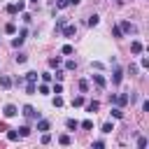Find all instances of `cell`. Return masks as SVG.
Returning a JSON list of instances; mask_svg holds the SVG:
<instances>
[{"mask_svg":"<svg viewBox=\"0 0 149 149\" xmlns=\"http://www.w3.org/2000/svg\"><path fill=\"white\" fill-rule=\"evenodd\" d=\"M98 21H100V16H98V14H91V16H88V21H86V23H88V26H91V28H93V26H98Z\"/></svg>","mask_w":149,"mask_h":149,"instance_id":"15","label":"cell"},{"mask_svg":"<svg viewBox=\"0 0 149 149\" xmlns=\"http://www.w3.org/2000/svg\"><path fill=\"white\" fill-rule=\"evenodd\" d=\"M2 114H5L7 119H12V116L19 114V109H16V105H5V107H2Z\"/></svg>","mask_w":149,"mask_h":149,"instance_id":"2","label":"cell"},{"mask_svg":"<svg viewBox=\"0 0 149 149\" xmlns=\"http://www.w3.org/2000/svg\"><path fill=\"white\" fill-rule=\"evenodd\" d=\"M23 21H26V23H30V21H33V16H30L28 12H23Z\"/></svg>","mask_w":149,"mask_h":149,"instance_id":"38","label":"cell"},{"mask_svg":"<svg viewBox=\"0 0 149 149\" xmlns=\"http://www.w3.org/2000/svg\"><path fill=\"white\" fill-rule=\"evenodd\" d=\"M16 12H19V9H16V5H7V14H12V16H14Z\"/></svg>","mask_w":149,"mask_h":149,"instance_id":"31","label":"cell"},{"mask_svg":"<svg viewBox=\"0 0 149 149\" xmlns=\"http://www.w3.org/2000/svg\"><path fill=\"white\" fill-rule=\"evenodd\" d=\"M79 126H81L84 130H91V128H93V121H91V119H86V121H81Z\"/></svg>","mask_w":149,"mask_h":149,"instance_id":"26","label":"cell"},{"mask_svg":"<svg viewBox=\"0 0 149 149\" xmlns=\"http://www.w3.org/2000/svg\"><path fill=\"white\" fill-rule=\"evenodd\" d=\"M72 51H74V49H72V44H63V49H61V54H63V56H70Z\"/></svg>","mask_w":149,"mask_h":149,"instance_id":"21","label":"cell"},{"mask_svg":"<svg viewBox=\"0 0 149 149\" xmlns=\"http://www.w3.org/2000/svg\"><path fill=\"white\" fill-rule=\"evenodd\" d=\"M26 61H28V56H26V54H21V51H19V54H16V63H26Z\"/></svg>","mask_w":149,"mask_h":149,"instance_id":"27","label":"cell"},{"mask_svg":"<svg viewBox=\"0 0 149 149\" xmlns=\"http://www.w3.org/2000/svg\"><path fill=\"white\" fill-rule=\"evenodd\" d=\"M114 105H119V107H123V105H128V93H119V95L114 98Z\"/></svg>","mask_w":149,"mask_h":149,"instance_id":"5","label":"cell"},{"mask_svg":"<svg viewBox=\"0 0 149 149\" xmlns=\"http://www.w3.org/2000/svg\"><path fill=\"white\" fill-rule=\"evenodd\" d=\"M58 142H61L63 147H68V144L72 142V137H70V135H61V137H58Z\"/></svg>","mask_w":149,"mask_h":149,"instance_id":"24","label":"cell"},{"mask_svg":"<svg viewBox=\"0 0 149 149\" xmlns=\"http://www.w3.org/2000/svg\"><path fill=\"white\" fill-rule=\"evenodd\" d=\"M35 91H37V86H35L33 81H28V84H26V93H28V95H33Z\"/></svg>","mask_w":149,"mask_h":149,"instance_id":"23","label":"cell"},{"mask_svg":"<svg viewBox=\"0 0 149 149\" xmlns=\"http://www.w3.org/2000/svg\"><path fill=\"white\" fill-rule=\"evenodd\" d=\"M68 2H70V5H79L81 0H68Z\"/></svg>","mask_w":149,"mask_h":149,"instance_id":"42","label":"cell"},{"mask_svg":"<svg viewBox=\"0 0 149 149\" xmlns=\"http://www.w3.org/2000/svg\"><path fill=\"white\" fill-rule=\"evenodd\" d=\"M137 147L144 149V147H147V137H137Z\"/></svg>","mask_w":149,"mask_h":149,"instance_id":"32","label":"cell"},{"mask_svg":"<svg viewBox=\"0 0 149 149\" xmlns=\"http://www.w3.org/2000/svg\"><path fill=\"white\" fill-rule=\"evenodd\" d=\"M123 79V70L121 68H114V74H112V84H121Z\"/></svg>","mask_w":149,"mask_h":149,"instance_id":"4","label":"cell"},{"mask_svg":"<svg viewBox=\"0 0 149 149\" xmlns=\"http://www.w3.org/2000/svg\"><path fill=\"white\" fill-rule=\"evenodd\" d=\"M112 35H114L116 40H121V37H123V30H121L119 26H114V28H112Z\"/></svg>","mask_w":149,"mask_h":149,"instance_id":"19","label":"cell"},{"mask_svg":"<svg viewBox=\"0 0 149 149\" xmlns=\"http://www.w3.org/2000/svg\"><path fill=\"white\" fill-rule=\"evenodd\" d=\"M130 51H133V54H142V42H140V40H133V42H130Z\"/></svg>","mask_w":149,"mask_h":149,"instance_id":"8","label":"cell"},{"mask_svg":"<svg viewBox=\"0 0 149 149\" xmlns=\"http://www.w3.org/2000/svg\"><path fill=\"white\" fill-rule=\"evenodd\" d=\"M16 9H19V12H23V9H26V2H23V0H19V2H16Z\"/></svg>","mask_w":149,"mask_h":149,"instance_id":"36","label":"cell"},{"mask_svg":"<svg viewBox=\"0 0 149 149\" xmlns=\"http://www.w3.org/2000/svg\"><path fill=\"white\" fill-rule=\"evenodd\" d=\"M49 142H51V135L44 130V133H42V144H49Z\"/></svg>","mask_w":149,"mask_h":149,"instance_id":"30","label":"cell"},{"mask_svg":"<svg viewBox=\"0 0 149 149\" xmlns=\"http://www.w3.org/2000/svg\"><path fill=\"white\" fill-rule=\"evenodd\" d=\"M74 68H77L74 61H68V63H65V70H74Z\"/></svg>","mask_w":149,"mask_h":149,"instance_id":"34","label":"cell"},{"mask_svg":"<svg viewBox=\"0 0 149 149\" xmlns=\"http://www.w3.org/2000/svg\"><path fill=\"white\" fill-rule=\"evenodd\" d=\"M61 63H63V61H61V56H54V58H49V65H51V68H61Z\"/></svg>","mask_w":149,"mask_h":149,"instance_id":"16","label":"cell"},{"mask_svg":"<svg viewBox=\"0 0 149 149\" xmlns=\"http://www.w3.org/2000/svg\"><path fill=\"white\" fill-rule=\"evenodd\" d=\"M93 81H95V84H98V86H100V88H105V84H107V81H105V77H102V74H93Z\"/></svg>","mask_w":149,"mask_h":149,"instance_id":"12","label":"cell"},{"mask_svg":"<svg viewBox=\"0 0 149 149\" xmlns=\"http://www.w3.org/2000/svg\"><path fill=\"white\" fill-rule=\"evenodd\" d=\"M98 109H100V102H98V100L86 102V112H88V114H93V112H98Z\"/></svg>","mask_w":149,"mask_h":149,"instance_id":"6","label":"cell"},{"mask_svg":"<svg viewBox=\"0 0 149 149\" xmlns=\"http://www.w3.org/2000/svg\"><path fill=\"white\" fill-rule=\"evenodd\" d=\"M40 93H49V86H47V81H44V84L40 86Z\"/></svg>","mask_w":149,"mask_h":149,"instance_id":"40","label":"cell"},{"mask_svg":"<svg viewBox=\"0 0 149 149\" xmlns=\"http://www.w3.org/2000/svg\"><path fill=\"white\" fill-rule=\"evenodd\" d=\"M21 114H23L26 119H30V121H37V119H40V112H37L33 105H26V107L21 109Z\"/></svg>","mask_w":149,"mask_h":149,"instance_id":"1","label":"cell"},{"mask_svg":"<svg viewBox=\"0 0 149 149\" xmlns=\"http://www.w3.org/2000/svg\"><path fill=\"white\" fill-rule=\"evenodd\" d=\"M19 130V137H28L33 130H30V126H21V128H16Z\"/></svg>","mask_w":149,"mask_h":149,"instance_id":"11","label":"cell"},{"mask_svg":"<svg viewBox=\"0 0 149 149\" xmlns=\"http://www.w3.org/2000/svg\"><path fill=\"white\" fill-rule=\"evenodd\" d=\"M61 30H63V35H65V37H72V35L77 33V26H74V23H68V26H63Z\"/></svg>","mask_w":149,"mask_h":149,"instance_id":"3","label":"cell"},{"mask_svg":"<svg viewBox=\"0 0 149 149\" xmlns=\"http://www.w3.org/2000/svg\"><path fill=\"white\" fill-rule=\"evenodd\" d=\"M37 77H40L37 72H26V81H33V84H35V81H37Z\"/></svg>","mask_w":149,"mask_h":149,"instance_id":"22","label":"cell"},{"mask_svg":"<svg viewBox=\"0 0 149 149\" xmlns=\"http://www.w3.org/2000/svg\"><path fill=\"white\" fill-rule=\"evenodd\" d=\"M5 33H7V35H14V33H16V26H14V23H7V26H5Z\"/></svg>","mask_w":149,"mask_h":149,"instance_id":"25","label":"cell"},{"mask_svg":"<svg viewBox=\"0 0 149 149\" xmlns=\"http://www.w3.org/2000/svg\"><path fill=\"white\" fill-rule=\"evenodd\" d=\"M63 26H65V19H58V21H56V30H61Z\"/></svg>","mask_w":149,"mask_h":149,"instance_id":"37","label":"cell"},{"mask_svg":"<svg viewBox=\"0 0 149 149\" xmlns=\"http://www.w3.org/2000/svg\"><path fill=\"white\" fill-rule=\"evenodd\" d=\"M84 105V95H74L72 98V107H81Z\"/></svg>","mask_w":149,"mask_h":149,"instance_id":"17","label":"cell"},{"mask_svg":"<svg viewBox=\"0 0 149 149\" xmlns=\"http://www.w3.org/2000/svg\"><path fill=\"white\" fill-rule=\"evenodd\" d=\"M7 140L9 142H16L19 140V130H7Z\"/></svg>","mask_w":149,"mask_h":149,"instance_id":"18","label":"cell"},{"mask_svg":"<svg viewBox=\"0 0 149 149\" xmlns=\"http://www.w3.org/2000/svg\"><path fill=\"white\" fill-rule=\"evenodd\" d=\"M79 91H88V81L86 79H79Z\"/></svg>","mask_w":149,"mask_h":149,"instance_id":"28","label":"cell"},{"mask_svg":"<svg viewBox=\"0 0 149 149\" xmlns=\"http://www.w3.org/2000/svg\"><path fill=\"white\" fill-rule=\"evenodd\" d=\"M114 130V123H102V133H112Z\"/></svg>","mask_w":149,"mask_h":149,"instance_id":"29","label":"cell"},{"mask_svg":"<svg viewBox=\"0 0 149 149\" xmlns=\"http://www.w3.org/2000/svg\"><path fill=\"white\" fill-rule=\"evenodd\" d=\"M114 2H116V5H123V2H126V0H114Z\"/></svg>","mask_w":149,"mask_h":149,"instance_id":"43","label":"cell"},{"mask_svg":"<svg viewBox=\"0 0 149 149\" xmlns=\"http://www.w3.org/2000/svg\"><path fill=\"white\" fill-rule=\"evenodd\" d=\"M23 40H26V37H21V35H19V37H14V40H12V47H14V49H19V47L23 44Z\"/></svg>","mask_w":149,"mask_h":149,"instance_id":"20","label":"cell"},{"mask_svg":"<svg viewBox=\"0 0 149 149\" xmlns=\"http://www.w3.org/2000/svg\"><path fill=\"white\" fill-rule=\"evenodd\" d=\"M61 105H63V98L56 95V98H54V107H61Z\"/></svg>","mask_w":149,"mask_h":149,"instance_id":"35","label":"cell"},{"mask_svg":"<svg viewBox=\"0 0 149 149\" xmlns=\"http://www.w3.org/2000/svg\"><path fill=\"white\" fill-rule=\"evenodd\" d=\"M112 116H114V119H123V109H121L119 105H116V107H112Z\"/></svg>","mask_w":149,"mask_h":149,"instance_id":"13","label":"cell"},{"mask_svg":"<svg viewBox=\"0 0 149 149\" xmlns=\"http://www.w3.org/2000/svg\"><path fill=\"white\" fill-rule=\"evenodd\" d=\"M119 28H121V30H123V33H135V30H137V28H135V26H133V23H130V21H123V23H121V26H119Z\"/></svg>","mask_w":149,"mask_h":149,"instance_id":"7","label":"cell"},{"mask_svg":"<svg viewBox=\"0 0 149 149\" xmlns=\"http://www.w3.org/2000/svg\"><path fill=\"white\" fill-rule=\"evenodd\" d=\"M0 86H2V88H9V86H12V79H9L7 74H0Z\"/></svg>","mask_w":149,"mask_h":149,"instance_id":"10","label":"cell"},{"mask_svg":"<svg viewBox=\"0 0 149 149\" xmlns=\"http://www.w3.org/2000/svg\"><path fill=\"white\" fill-rule=\"evenodd\" d=\"M37 130H40V133L49 130V121H47V119H37Z\"/></svg>","mask_w":149,"mask_h":149,"instance_id":"9","label":"cell"},{"mask_svg":"<svg viewBox=\"0 0 149 149\" xmlns=\"http://www.w3.org/2000/svg\"><path fill=\"white\" fill-rule=\"evenodd\" d=\"M30 2H33V5H37V0H30Z\"/></svg>","mask_w":149,"mask_h":149,"instance_id":"44","label":"cell"},{"mask_svg":"<svg viewBox=\"0 0 149 149\" xmlns=\"http://www.w3.org/2000/svg\"><path fill=\"white\" fill-rule=\"evenodd\" d=\"M54 93H63V86L61 84H54Z\"/></svg>","mask_w":149,"mask_h":149,"instance_id":"41","label":"cell"},{"mask_svg":"<svg viewBox=\"0 0 149 149\" xmlns=\"http://www.w3.org/2000/svg\"><path fill=\"white\" fill-rule=\"evenodd\" d=\"M68 5H70V2H68V0H58V2H56V7H58V9H65V7H68Z\"/></svg>","mask_w":149,"mask_h":149,"instance_id":"33","label":"cell"},{"mask_svg":"<svg viewBox=\"0 0 149 149\" xmlns=\"http://www.w3.org/2000/svg\"><path fill=\"white\" fill-rule=\"evenodd\" d=\"M63 77H65V72H63V70H56V79H58V81H61V79H63Z\"/></svg>","mask_w":149,"mask_h":149,"instance_id":"39","label":"cell"},{"mask_svg":"<svg viewBox=\"0 0 149 149\" xmlns=\"http://www.w3.org/2000/svg\"><path fill=\"white\" fill-rule=\"evenodd\" d=\"M65 126H68L70 130H77V128H79V121H77V119H68V121H65Z\"/></svg>","mask_w":149,"mask_h":149,"instance_id":"14","label":"cell"}]
</instances>
